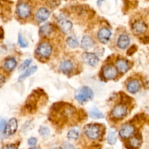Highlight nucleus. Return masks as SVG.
<instances>
[{"mask_svg": "<svg viewBox=\"0 0 149 149\" xmlns=\"http://www.w3.org/2000/svg\"><path fill=\"white\" fill-rule=\"evenodd\" d=\"M134 132H135V127L131 124H127L122 127L120 131H119V135L122 138L127 139L132 137Z\"/></svg>", "mask_w": 149, "mask_h": 149, "instance_id": "nucleus-6", "label": "nucleus"}, {"mask_svg": "<svg viewBox=\"0 0 149 149\" xmlns=\"http://www.w3.org/2000/svg\"><path fill=\"white\" fill-rule=\"evenodd\" d=\"M36 53L39 56L42 58H48L52 53V46L47 42L41 43L38 46Z\"/></svg>", "mask_w": 149, "mask_h": 149, "instance_id": "nucleus-4", "label": "nucleus"}, {"mask_svg": "<svg viewBox=\"0 0 149 149\" xmlns=\"http://www.w3.org/2000/svg\"><path fill=\"white\" fill-rule=\"evenodd\" d=\"M36 70H37V67H36V66H33V67H30V68L26 69L25 72H23V74H22L19 77L18 80L19 81H21V80H24L26 77H29V76H31V74H34L36 72Z\"/></svg>", "mask_w": 149, "mask_h": 149, "instance_id": "nucleus-21", "label": "nucleus"}, {"mask_svg": "<svg viewBox=\"0 0 149 149\" xmlns=\"http://www.w3.org/2000/svg\"><path fill=\"white\" fill-rule=\"evenodd\" d=\"M89 115H90V118H93V119H101V118H104V115L103 112H101L96 108L91 110L89 112Z\"/></svg>", "mask_w": 149, "mask_h": 149, "instance_id": "nucleus-22", "label": "nucleus"}, {"mask_svg": "<svg viewBox=\"0 0 149 149\" xmlns=\"http://www.w3.org/2000/svg\"><path fill=\"white\" fill-rule=\"evenodd\" d=\"M4 82H5V77L1 75V74H0V87H1L4 85Z\"/></svg>", "mask_w": 149, "mask_h": 149, "instance_id": "nucleus-34", "label": "nucleus"}, {"mask_svg": "<svg viewBox=\"0 0 149 149\" xmlns=\"http://www.w3.org/2000/svg\"><path fill=\"white\" fill-rule=\"evenodd\" d=\"M84 131L87 137L90 140H97L100 135V128L97 124H87L84 127Z\"/></svg>", "mask_w": 149, "mask_h": 149, "instance_id": "nucleus-2", "label": "nucleus"}, {"mask_svg": "<svg viewBox=\"0 0 149 149\" xmlns=\"http://www.w3.org/2000/svg\"><path fill=\"white\" fill-rule=\"evenodd\" d=\"M52 31H53L52 25L50 23H45L43 26H41L40 29H39V33L42 36L47 37L52 34Z\"/></svg>", "mask_w": 149, "mask_h": 149, "instance_id": "nucleus-19", "label": "nucleus"}, {"mask_svg": "<svg viewBox=\"0 0 149 149\" xmlns=\"http://www.w3.org/2000/svg\"><path fill=\"white\" fill-rule=\"evenodd\" d=\"M39 133L41 136H42V137H47V136L50 134V129H49L47 127L42 126V127H40V128L39 129Z\"/></svg>", "mask_w": 149, "mask_h": 149, "instance_id": "nucleus-27", "label": "nucleus"}, {"mask_svg": "<svg viewBox=\"0 0 149 149\" xmlns=\"http://www.w3.org/2000/svg\"><path fill=\"white\" fill-rule=\"evenodd\" d=\"M83 61L88 65L94 67L98 63L99 58L94 53H84L82 54Z\"/></svg>", "mask_w": 149, "mask_h": 149, "instance_id": "nucleus-8", "label": "nucleus"}, {"mask_svg": "<svg viewBox=\"0 0 149 149\" xmlns=\"http://www.w3.org/2000/svg\"><path fill=\"white\" fill-rule=\"evenodd\" d=\"M73 68H74L73 63L71 61H68V60L62 61L59 66L60 70L64 74H69L73 70Z\"/></svg>", "mask_w": 149, "mask_h": 149, "instance_id": "nucleus-14", "label": "nucleus"}, {"mask_svg": "<svg viewBox=\"0 0 149 149\" xmlns=\"http://www.w3.org/2000/svg\"><path fill=\"white\" fill-rule=\"evenodd\" d=\"M63 149H76L75 147L72 144L69 143H64V145Z\"/></svg>", "mask_w": 149, "mask_h": 149, "instance_id": "nucleus-33", "label": "nucleus"}, {"mask_svg": "<svg viewBox=\"0 0 149 149\" xmlns=\"http://www.w3.org/2000/svg\"><path fill=\"white\" fill-rule=\"evenodd\" d=\"M116 140H117V136H116V131L113 129H110L107 137L108 143L111 145H113L116 143Z\"/></svg>", "mask_w": 149, "mask_h": 149, "instance_id": "nucleus-24", "label": "nucleus"}, {"mask_svg": "<svg viewBox=\"0 0 149 149\" xmlns=\"http://www.w3.org/2000/svg\"><path fill=\"white\" fill-rule=\"evenodd\" d=\"M67 137L69 140H77L79 137V131L77 128L71 129L67 134Z\"/></svg>", "mask_w": 149, "mask_h": 149, "instance_id": "nucleus-26", "label": "nucleus"}, {"mask_svg": "<svg viewBox=\"0 0 149 149\" xmlns=\"http://www.w3.org/2000/svg\"><path fill=\"white\" fill-rule=\"evenodd\" d=\"M94 45V41L88 35H84L81 39V46L84 50H90Z\"/></svg>", "mask_w": 149, "mask_h": 149, "instance_id": "nucleus-17", "label": "nucleus"}, {"mask_svg": "<svg viewBox=\"0 0 149 149\" xmlns=\"http://www.w3.org/2000/svg\"><path fill=\"white\" fill-rule=\"evenodd\" d=\"M58 25L60 29L65 34H68L72 30L73 24L69 20L65 18V17H61L58 20Z\"/></svg>", "mask_w": 149, "mask_h": 149, "instance_id": "nucleus-9", "label": "nucleus"}, {"mask_svg": "<svg viewBox=\"0 0 149 149\" xmlns=\"http://www.w3.org/2000/svg\"><path fill=\"white\" fill-rule=\"evenodd\" d=\"M142 140L138 136H134V137H131L130 140V145L132 148H138L141 146Z\"/></svg>", "mask_w": 149, "mask_h": 149, "instance_id": "nucleus-23", "label": "nucleus"}, {"mask_svg": "<svg viewBox=\"0 0 149 149\" xmlns=\"http://www.w3.org/2000/svg\"><path fill=\"white\" fill-rule=\"evenodd\" d=\"M66 42L68 46L72 48H77L79 45L78 40H77V37L74 35H71V36L68 37L66 39Z\"/></svg>", "mask_w": 149, "mask_h": 149, "instance_id": "nucleus-25", "label": "nucleus"}, {"mask_svg": "<svg viewBox=\"0 0 149 149\" xmlns=\"http://www.w3.org/2000/svg\"><path fill=\"white\" fill-rule=\"evenodd\" d=\"M29 149H41L39 147H36V145L33 146V147H31Z\"/></svg>", "mask_w": 149, "mask_h": 149, "instance_id": "nucleus-35", "label": "nucleus"}, {"mask_svg": "<svg viewBox=\"0 0 149 149\" xmlns=\"http://www.w3.org/2000/svg\"><path fill=\"white\" fill-rule=\"evenodd\" d=\"M32 60L31 58H28V59L25 60L23 63H22L21 65L19 67V71H23V70H26V69L29 68V67L30 66Z\"/></svg>", "mask_w": 149, "mask_h": 149, "instance_id": "nucleus-28", "label": "nucleus"}, {"mask_svg": "<svg viewBox=\"0 0 149 149\" xmlns=\"http://www.w3.org/2000/svg\"><path fill=\"white\" fill-rule=\"evenodd\" d=\"M140 89H141V84H140L138 80H131V81L129 82V83L127 84V90L129 91L130 93H137V92L139 91Z\"/></svg>", "mask_w": 149, "mask_h": 149, "instance_id": "nucleus-18", "label": "nucleus"}, {"mask_svg": "<svg viewBox=\"0 0 149 149\" xmlns=\"http://www.w3.org/2000/svg\"><path fill=\"white\" fill-rule=\"evenodd\" d=\"M111 36V32L107 28H102L97 33V37L102 43H106L109 42Z\"/></svg>", "mask_w": 149, "mask_h": 149, "instance_id": "nucleus-11", "label": "nucleus"}, {"mask_svg": "<svg viewBox=\"0 0 149 149\" xmlns=\"http://www.w3.org/2000/svg\"><path fill=\"white\" fill-rule=\"evenodd\" d=\"M31 7L26 2H20L17 6V13L21 18H27L31 15Z\"/></svg>", "mask_w": 149, "mask_h": 149, "instance_id": "nucleus-3", "label": "nucleus"}, {"mask_svg": "<svg viewBox=\"0 0 149 149\" xmlns=\"http://www.w3.org/2000/svg\"><path fill=\"white\" fill-rule=\"evenodd\" d=\"M17 65V61L15 58H8L5 60L4 67L7 71H13Z\"/></svg>", "mask_w": 149, "mask_h": 149, "instance_id": "nucleus-20", "label": "nucleus"}, {"mask_svg": "<svg viewBox=\"0 0 149 149\" xmlns=\"http://www.w3.org/2000/svg\"><path fill=\"white\" fill-rule=\"evenodd\" d=\"M18 43L21 48H26L28 46V43L26 41V39L23 38V35L21 34H18Z\"/></svg>", "mask_w": 149, "mask_h": 149, "instance_id": "nucleus-29", "label": "nucleus"}, {"mask_svg": "<svg viewBox=\"0 0 149 149\" xmlns=\"http://www.w3.org/2000/svg\"><path fill=\"white\" fill-rule=\"evenodd\" d=\"M6 121L4 119V118H0V131H3L4 130V128L6 127Z\"/></svg>", "mask_w": 149, "mask_h": 149, "instance_id": "nucleus-31", "label": "nucleus"}, {"mask_svg": "<svg viewBox=\"0 0 149 149\" xmlns=\"http://www.w3.org/2000/svg\"><path fill=\"white\" fill-rule=\"evenodd\" d=\"M116 68H117V70L120 73H126L129 70L130 66L129 64L127 63V61L125 59H119L116 63Z\"/></svg>", "mask_w": 149, "mask_h": 149, "instance_id": "nucleus-15", "label": "nucleus"}, {"mask_svg": "<svg viewBox=\"0 0 149 149\" xmlns=\"http://www.w3.org/2000/svg\"><path fill=\"white\" fill-rule=\"evenodd\" d=\"M94 96L93 90L88 86H83L79 88L75 93V99L80 103H84L86 102L93 99Z\"/></svg>", "mask_w": 149, "mask_h": 149, "instance_id": "nucleus-1", "label": "nucleus"}, {"mask_svg": "<svg viewBox=\"0 0 149 149\" xmlns=\"http://www.w3.org/2000/svg\"><path fill=\"white\" fill-rule=\"evenodd\" d=\"M49 16V11L47 8L42 7L36 13V19L39 23L45 21Z\"/></svg>", "mask_w": 149, "mask_h": 149, "instance_id": "nucleus-12", "label": "nucleus"}, {"mask_svg": "<svg viewBox=\"0 0 149 149\" xmlns=\"http://www.w3.org/2000/svg\"><path fill=\"white\" fill-rule=\"evenodd\" d=\"M1 149H17V146L15 144H7L3 146Z\"/></svg>", "mask_w": 149, "mask_h": 149, "instance_id": "nucleus-32", "label": "nucleus"}, {"mask_svg": "<svg viewBox=\"0 0 149 149\" xmlns=\"http://www.w3.org/2000/svg\"><path fill=\"white\" fill-rule=\"evenodd\" d=\"M17 129V121L15 118H13L8 121L4 128V134L7 136L13 135Z\"/></svg>", "mask_w": 149, "mask_h": 149, "instance_id": "nucleus-7", "label": "nucleus"}, {"mask_svg": "<svg viewBox=\"0 0 149 149\" xmlns=\"http://www.w3.org/2000/svg\"><path fill=\"white\" fill-rule=\"evenodd\" d=\"M103 75L106 80L114 79L117 75V71L111 65H106L103 68Z\"/></svg>", "mask_w": 149, "mask_h": 149, "instance_id": "nucleus-10", "label": "nucleus"}, {"mask_svg": "<svg viewBox=\"0 0 149 149\" xmlns=\"http://www.w3.org/2000/svg\"><path fill=\"white\" fill-rule=\"evenodd\" d=\"M130 43V39L127 34H122L119 37L117 41V45L121 49H125L129 46Z\"/></svg>", "mask_w": 149, "mask_h": 149, "instance_id": "nucleus-16", "label": "nucleus"}, {"mask_svg": "<svg viewBox=\"0 0 149 149\" xmlns=\"http://www.w3.org/2000/svg\"><path fill=\"white\" fill-rule=\"evenodd\" d=\"M127 113V108L124 105H117L113 108L111 111V115L113 118L120 119L126 116Z\"/></svg>", "mask_w": 149, "mask_h": 149, "instance_id": "nucleus-5", "label": "nucleus"}, {"mask_svg": "<svg viewBox=\"0 0 149 149\" xmlns=\"http://www.w3.org/2000/svg\"><path fill=\"white\" fill-rule=\"evenodd\" d=\"M132 30L135 34H143L147 30V26L144 22L138 20L132 24Z\"/></svg>", "mask_w": 149, "mask_h": 149, "instance_id": "nucleus-13", "label": "nucleus"}, {"mask_svg": "<svg viewBox=\"0 0 149 149\" xmlns=\"http://www.w3.org/2000/svg\"><path fill=\"white\" fill-rule=\"evenodd\" d=\"M37 143V140H36V137H30V138L28 140V144L31 146V147H33L35 146Z\"/></svg>", "mask_w": 149, "mask_h": 149, "instance_id": "nucleus-30", "label": "nucleus"}]
</instances>
